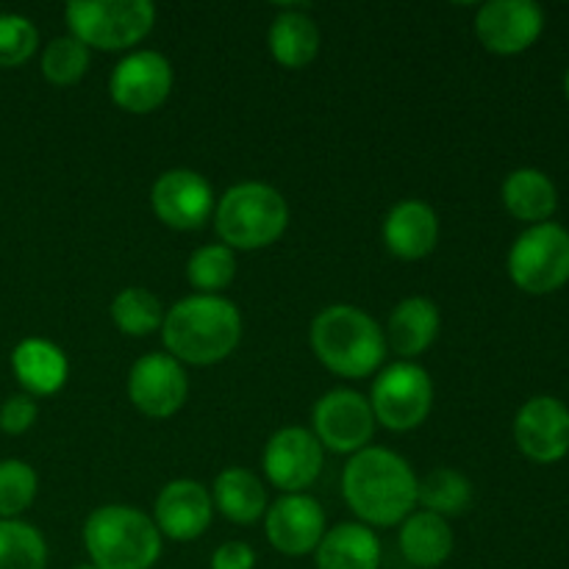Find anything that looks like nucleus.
Returning <instances> with one entry per match:
<instances>
[{
    "label": "nucleus",
    "mask_w": 569,
    "mask_h": 569,
    "mask_svg": "<svg viewBox=\"0 0 569 569\" xmlns=\"http://www.w3.org/2000/svg\"><path fill=\"white\" fill-rule=\"evenodd\" d=\"M342 495L367 528L398 526L417 506V476L403 456L387 448H365L345 465Z\"/></svg>",
    "instance_id": "obj_1"
},
{
    "label": "nucleus",
    "mask_w": 569,
    "mask_h": 569,
    "mask_svg": "<svg viewBox=\"0 0 569 569\" xmlns=\"http://www.w3.org/2000/svg\"><path fill=\"white\" fill-rule=\"evenodd\" d=\"M161 339L167 353L181 365H217L237 350L242 339V315L220 295H192L167 311Z\"/></svg>",
    "instance_id": "obj_2"
},
{
    "label": "nucleus",
    "mask_w": 569,
    "mask_h": 569,
    "mask_svg": "<svg viewBox=\"0 0 569 569\" xmlns=\"http://www.w3.org/2000/svg\"><path fill=\"white\" fill-rule=\"evenodd\" d=\"M311 348L322 367L342 378H367L387 356V337L367 311L328 306L311 322Z\"/></svg>",
    "instance_id": "obj_3"
},
{
    "label": "nucleus",
    "mask_w": 569,
    "mask_h": 569,
    "mask_svg": "<svg viewBox=\"0 0 569 569\" xmlns=\"http://www.w3.org/2000/svg\"><path fill=\"white\" fill-rule=\"evenodd\" d=\"M83 548L98 569H150L161 556V533L133 506H100L83 522Z\"/></svg>",
    "instance_id": "obj_4"
},
{
    "label": "nucleus",
    "mask_w": 569,
    "mask_h": 569,
    "mask_svg": "<svg viewBox=\"0 0 569 569\" xmlns=\"http://www.w3.org/2000/svg\"><path fill=\"white\" fill-rule=\"evenodd\" d=\"M214 226L231 250H259L283 237L289 206L276 187L244 181L228 189L214 206Z\"/></svg>",
    "instance_id": "obj_5"
},
{
    "label": "nucleus",
    "mask_w": 569,
    "mask_h": 569,
    "mask_svg": "<svg viewBox=\"0 0 569 569\" xmlns=\"http://www.w3.org/2000/svg\"><path fill=\"white\" fill-rule=\"evenodd\" d=\"M64 14L72 37L98 50L133 48L156 26L150 0H72Z\"/></svg>",
    "instance_id": "obj_6"
},
{
    "label": "nucleus",
    "mask_w": 569,
    "mask_h": 569,
    "mask_svg": "<svg viewBox=\"0 0 569 569\" xmlns=\"http://www.w3.org/2000/svg\"><path fill=\"white\" fill-rule=\"evenodd\" d=\"M509 276L522 292L550 295L569 281V233L539 222L517 237L509 253Z\"/></svg>",
    "instance_id": "obj_7"
},
{
    "label": "nucleus",
    "mask_w": 569,
    "mask_h": 569,
    "mask_svg": "<svg viewBox=\"0 0 569 569\" xmlns=\"http://www.w3.org/2000/svg\"><path fill=\"white\" fill-rule=\"evenodd\" d=\"M370 406L376 422L389 431L422 426L433 406V381L415 361H395L372 381Z\"/></svg>",
    "instance_id": "obj_8"
},
{
    "label": "nucleus",
    "mask_w": 569,
    "mask_h": 569,
    "mask_svg": "<svg viewBox=\"0 0 569 569\" xmlns=\"http://www.w3.org/2000/svg\"><path fill=\"white\" fill-rule=\"evenodd\" d=\"M322 450L333 453H359L376 433V415L365 395L353 389H333L315 406V431Z\"/></svg>",
    "instance_id": "obj_9"
},
{
    "label": "nucleus",
    "mask_w": 569,
    "mask_h": 569,
    "mask_svg": "<svg viewBox=\"0 0 569 569\" xmlns=\"http://www.w3.org/2000/svg\"><path fill=\"white\" fill-rule=\"evenodd\" d=\"M111 100L131 114H150L172 92V64L156 50H133L114 67Z\"/></svg>",
    "instance_id": "obj_10"
},
{
    "label": "nucleus",
    "mask_w": 569,
    "mask_h": 569,
    "mask_svg": "<svg viewBox=\"0 0 569 569\" xmlns=\"http://www.w3.org/2000/svg\"><path fill=\"white\" fill-rule=\"evenodd\" d=\"M322 445L311 431L300 426L281 428L267 442L261 467L272 487L287 495H298L309 489L322 472Z\"/></svg>",
    "instance_id": "obj_11"
},
{
    "label": "nucleus",
    "mask_w": 569,
    "mask_h": 569,
    "mask_svg": "<svg viewBox=\"0 0 569 569\" xmlns=\"http://www.w3.org/2000/svg\"><path fill=\"white\" fill-rule=\"evenodd\" d=\"M150 206L167 228L176 231H198L214 214V192L211 183L194 170H167L156 178L150 189Z\"/></svg>",
    "instance_id": "obj_12"
},
{
    "label": "nucleus",
    "mask_w": 569,
    "mask_h": 569,
    "mask_svg": "<svg viewBox=\"0 0 569 569\" xmlns=\"http://www.w3.org/2000/svg\"><path fill=\"white\" fill-rule=\"evenodd\" d=\"M189 395V378L170 353H148L128 372V398L144 417H172Z\"/></svg>",
    "instance_id": "obj_13"
},
{
    "label": "nucleus",
    "mask_w": 569,
    "mask_h": 569,
    "mask_svg": "<svg viewBox=\"0 0 569 569\" xmlns=\"http://www.w3.org/2000/svg\"><path fill=\"white\" fill-rule=\"evenodd\" d=\"M545 28V14L533 0H492L476 14V33L492 53L515 56L531 48Z\"/></svg>",
    "instance_id": "obj_14"
},
{
    "label": "nucleus",
    "mask_w": 569,
    "mask_h": 569,
    "mask_svg": "<svg viewBox=\"0 0 569 569\" xmlns=\"http://www.w3.org/2000/svg\"><path fill=\"white\" fill-rule=\"evenodd\" d=\"M267 539L278 553L300 559L315 553L326 537V511L311 495H283L264 515Z\"/></svg>",
    "instance_id": "obj_15"
},
{
    "label": "nucleus",
    "mask_w": 569,
    "mask_h": 569,
    "mask_svg": "<svg viewBox=\"0 0 569 569\" xmlns=\"http://www.w3.org/2000/svg\"><path fill=\"white\" fill-rule=\"evenodd\" d=\"M522 453L537 465H553L569 453V409L550 395L531 398L515 420Z\"/></svg>",
    "instance_id": "obj_16"
},
{
    "label": "nucleus",
    "mask_w": 569,
    "mask_h": 569,
    "mask_svg": "<svg viewBox=\"0 0 569 569\" xmlns=\"http://www.w3.org/2000/svg\"><path fill=\"white\" fill-rule=\"evenodd\" d=\"M214 517L211 492L198 481L178 478L170 481L156 498V528L172 542H192L200 539Z\"/></svg>",
    "instance_id": "obj_17"
},
{
    "label": "nucleus",
    "mask_w": 569,
    "mask_h": 569,
    "mask_svg": "<svg viewBox=\"0 0 569 569\" xmlns=\"http://www.w3.org/2000/svg\"><path fill=\"white\" fill-rule=\"evenodd\" d=\"M439 242V217L422 200H400L383 222V244L403 261L426 259Z\"/></svg>",
    "instance_id": "obj_18"
},
{
    "label": "nucleus",
    "mask_w": 569,
    "mask_h": 569,
    "mask_svg": "<svg viewBox=\"0 0 569 569\" xmlns=\"http://www.w3.org/2000/svg\"><path fill=\"white\" fill-rule=\"evenodd\" d=\"M11 370H14V378L31 398L56 395L67 383V376H70L64 350L50 342V339L39 337L22 339L11 350Z\"/></svg>",
    "instance_id": "obj_19"
},
{
    "label": "nucleus",
    "mask_w": 569,
    "mask_h": 569,
    "mask_svg": "<svg viewBox=\"0 0 569 569\" xmlns=\"http://www.w3.org/2000/svg\"><path fill=\"white\" fill-rule=\"evenodd\" d=\"M439 306L431 298H406L395 306L387 326V348L403 356L406 361L426 353L439 333Z\"/></svg>",
    "instance_id": "obj_20"
},
{
    "label": "nucleus",
    "mask_w": 569,
    "mask_h": 569,
    "mask_svg": "<svg viewBox=\"0 0 569 569\" xmlns=\"http://www.w3.org/2000/svg\"><path fill=\"white\" fill-rule=\"evenodd\" d=\"M315 561L317 569H378L381 567V539L372 533V528L342 522L326 531L315 550Z\"/></svg>",
    "instance_id": "obj_21"
},
{
    "label": "nucleus",
    "mask_w": 569,
    "mask_h": 569,
    "mask_svg": "<svg viewBox=\"0 0 569 569\" xmlns=\"http://www.w3.org/2000/svg\"><path fill=\"white\" fill-rule=\"evenodd\" d=\"M400 553L411 567L437 569L453 553V531L445 517L411 511L400 528Z\"/></svg>",
    "instance_id": "obj_22"
},
{
    "label": "nucleus",
    "mask_w": 569,
    "mask_h": 569,
    "mask_svg": "<svg viewBox=\"0 0 569 569\" xmlns=\"http://www.w3.org/2000/svg\"><path fill=\"white\" fill-rule=\"evenodd\" d=\"M211 500L226 520L250 526L267 515V489L259 476L244 467H228L214 478Z\"/></svg>",
    "instance_id": "obj_23"
},
{
    "label": "nucleus",
    "mask_w": 569,
    "mask_h": 569,
    "mask_svg": "<svg viewBox=\"0 0 569 569\" xmlns=\"http://www.w3.org/2000/svg\"><path fill=\"white\" fill-rule=\"evenodd\" d=\"M272 59L287 70L311 64L320 50V28L306 11L283 9L270 28Z\"/></svg>",
    "instance_id": "obj_24"
},
{
    "label": "nucleus",
    "mask_w": 569,
    "mask_h": 569,
    "mask_svg": "<svg viewBox=\"0 0 569 569\" xmlns=\"http://www.w3.org/2000/svg\"><path fill=\"white\" fill-rule=\"evenodd\" d=\"M503 206L509 209L511 217L522 222H545L559 206V194H556L553 181L545 172L531 170H515L503 183Z\"/></svg>",
    "instance_id": "obj_25"
},
{
    "label": "nucleus",
    "mask_w": 569,
    "mask_h": 569,
    "mask_svg": "<svg viewBox=\"0 0 569 569\" xmlns=\"http://www.w3.org/2000/svg\"><path fill=\"white\" fill-rule=\"evenodd\" d=\"M417 503H422L426 511L445 517V520L467 515V509L472 506V483L459 470L437 467L422 481H417Z\"/></svg>",
    "instance_id": "obj_26"
},
{
    "label": "nucleus",
    "mask_w": 569,
    "mask_h": 569,
    "mask_svg": "<svg viewBox=\"0 0 569 569\" xmlns=\"http://www.w3.org/2000/svg\"><path fill=\"white\" fill-rule=\"evenodd\" d=\"M167 311L161 309L159 298L142 287H128L111 300V320L126 337H148L159 331Z\"/></svg>",
    "instance_id": "obj_27"
},
{
    "label": "nucleus",
    "mask_w": 569,
    "mask_h": 569,
    "mask_svg": "<svg viewBox=\"0 0 569 569\" xmlns=\"http://www.w3.org/2000/svg\"><path fill=\"white\" fill-rule=\"evenodd\" d=\"M48 542L22 520H0V569H44Z\"/></svg>",
    "instance_id": "obj_28"
},
{
    "label": "nucleus",
    "mask_w": 569,
    "mask_h": 569,
    "mask_svg": "<svg viewBox=\"0 0 569 569\" xmlns=\"http://www.w3.org/2000/svg\"><path fill=\"white\" fill-rule=\"evenodd\" d=\"M237 278V256L226 244H203L187 261V281L200 295H217Z\"/></svg>",
    "instance_id": "obj_29"
},
{
    "label": "nucleus",
    "mask_w": 569,
    "mask_h": 569,
    "mask_svg": "<svg viewBox=\"0 0 569 569\" xmlns=\"http://www.w3.org/2000/svg\"><path fill=\"white\" fill-rule=\"evenodd\" d=\"M89 70V48L76 37H56L42 50V76L56 87H72Z\"/></svg>",
    "instance_id": "obj_30"
},
{
    "label": "nucleus",
    "mask_w": 569,
    "mask_h": 569,
    "mask_svg": "<svg viewBox=\"0 0 569 569\" xmlns=\"http://www.w3.org/2000/svg\"><path fill=\"white\" fill-rule=\"evenodd\" d=\"M39 478L31 465L20 459L0 461V520H17L33 503Z\"/></svg>",
    "instance_id": "obj_31"
},
{
    "label": "nucleus",
    "mask_w": 569,
    "mask_h": 569,
    "mask_svg": "<svg viewBox=\"0 0 569 569\" xmlns=\"http://www.w3.org/2000/svg\"><path fill=\"white\" fill-rule=\"evenodd\" d=\"M39 33L28 17L0 14V67H20L37 53Z\"/></svg>",
    "instance_id": "obj_32"
},
{
    "label": "nucleus",
    "mask_w": 569,
    "mask_h": 569,
    "mask_svg": "<svg viewBox=\"0 0 569 569\" xmlns=\"http://www.w3.org/2000/svg\"><path fill=\"white\" fill-rule=\"evenodd\" d=\"M39 406L31 395H14L0 406V431L9 437H20L37 422Z\"/></svg>",
    "instance_id": "obj_33"
},
{
    "label": "nucleus",
    "mask_w": 569,
    "mask_h": 569,
    "mask_svg": "<svg viewBox=\"0 0 569 569\" xmlns=\"http://www.w3.org/2000/svg\"><path fill=\"white\" fill-rule=\"evenodd\" d=\"M211 569H256V553L248 542H226L211 556Z\"/></svg>",
    "instance_id": "obj_34"
},
{
    "label": "nucleus",
    "mask_w": 569,
    "mask_h": 569,
    "mask_svg": "<svg viewBox=\"0 0 569 569\" xmlns=\"http://www.w3.org/2000/svg\"><path fill=\"white\" fill-rule=\"evenodd\" d=\"M76 569H98L94 565H81V567H76Z\"/></svg>",
    "instance_id": "obj_35"
},
{
    "label": "nucleus",
    "mask_w": 569,
    "mask_h": 569,
    "mask_svg": "<svg viewBox=\"0 0 569 569\" xmlns=\"http://www.w3.org/2000/svg\"><path fill=\"white\" fill-rule=\"evenodd\" d=\"M565 87H567V98H569V72H567V83H565Z\"/></svg>",
    "instance_id": "obj_36"
}]
</instances>
